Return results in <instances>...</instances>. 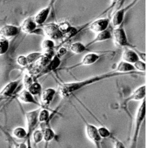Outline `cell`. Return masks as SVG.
<instances>
[{
	"label": "cell",
	"instance_id": "obj_10",
	"mask_svg": "<svg viewBox=\"0 0 146 148\" xmlns=\"http://www.w3.org/2000/svg\"><path fill=\"white\" fill-rule=\"evenodd\" d=\"M20 31V27L14 25H5L0 29V35L5 38H10L18 35Z\"/></svg>",
	"mask_w": 146,
	"mask_h": 148
},
{
	"label": "cell",
	"instance_id": "obj_6",
	"mask_svg": "<svg viewBox=\"0 0 146 148\" xmlns=\"http://www.w3.org/2000/svg\"><path fill=\"white\" fill-rule=\"evenodd\" d=\"M41 109L27 112L26 113V119L28 126V136L33 133L34 130L37 125L39 121V114Z\"/></svg>",
	"mask_w": 146,
	"mask_h": 148
},
{
	"label": "cell",
	"instance_id": "obj_26",
	"mask_svg": "<svg viewBox=\"0 0 146 148\" xmlns=\"http://www.w3.org/2000/svg\"><path fill=\"white\" fill-rule=\"evenodd\" d=\"M55 46V43L53 40H51L49 38H46L44 40L42 43V47L44 51L53 50Z\"/></svg>",
	"mask_w": 146,
	"mask_h": 148
},
{
	"label": "cell",
	"instance_id": "obj_2",
	"mask_svg": "<svg viewBox=\"0 0 146 148\" xmlns=\"http://www.w3.org/2000/svg\"><path fill=\"white\" fill-rule=\"evenodd\" d=\"M146 118V98L143 99L140 104V106L136 111L135 119V126H134V132L133 133V137L131 143V148H135L136 145L139 133L141 130L142 123H143L145 119Z\"/></svg>",
	"mask_w": 146,
	"mask_h": 148
},
{
	"label": "cell",
	"instance_id": "obj_33",
	"mask_svg": "<svg viewBox=\"0 0 146 148\" xmlns=\"http://www.w3.org/2000/svg\"><path fill=\"white\" fill-rule=\"evenodd\" d=\"M66 51H67V50H66V48L63 47V48H61V49L58 50L57 54L56 55L58 57L62 56H63V55H64L65 54H66Z\"/></svg>",
	"mask_w": 146,
	"mask_h": 148
},
{
	"label": "cell",
	"instance_id": "obj_24",
	"mask_svg": "<svg viewBox=\"0 0 146 148\" xmlns=\"http://www.w3.org/2000/svg\"><path fill=\"white\" fill-rule=\"evenodd\" d=\"M43 134H44V140L46 142H50L52 141L55 136V133L54 131L50 128L47 127L43 131Z\"/></svg>",
	"mask_w": 146,
	"mask_h": 148
},
{
	"label": "cell",
	"instance_id": "obj_17",
	"mask_svg": "<svg viewBox=\"0 0 146 148\" xmlns=\"http://www.w3.org/2000/svg\"><path fill=\"white\" fill-rule=\"evenodd\" d=\"M18 98L21 102L25 103H32L39 105L35 99H34V96L26 89L23 90L20 94L18 95Z\"/></svg>",
	"mask_w": 146,
	"mask_h": 148
},
{
	"label": "cell",
	"instance_id": "obj_7",
	"mask_svg": "<svg viewBox=\"0 0 146 148\" xmlns=\"http://www.w3.org/2000/svg\"><path fill=\"white\" fill-rule=\"evenodd\" d=\"M110 21L107 18H101L94 21L90 25V29L92 32L99 33L107 30Z\"/></svg>",
	"mask_w": 146,
	"mask_h": 148
},
{
	"label": "cell",
	"instance_id": "obj_21",
	"mask_svg": "<svg viewBox=\"0 0 146 148\" xmlns=\"http://www.w3.org/2000/svg\"><path fill=\"white\" fill-rule=\"evenodd\" d=\"M26 90H28L33 96H36L41 93L42 86L41 84L38 83H33Z\"/></svg>",
	"mask_w": 146,
	"mask_h": 148
},
{
	"label": "cell",
	"instance_id": "obj_29",
	"mask_svg": "<svg viewBox=\"0 0 146 148\" xmlns=\"http://www.w3.org/2000/svg\"><path fill=\"white\" fill-rule=\"evenodd\" d=\"M133 65L135 69L137 70L138 72H140L142 73L146 72V64L145 62L139 60L135 63H134Z\"/></svg>",
	"mask_w": 146,
	"mask_h": 148
},
{
	"label": "cell",
	"instance_id": "obj_1",
	"mask_svg": "<svg viewBox=\"0 0 146 148\" xmlns=\"http://www.w3.org/2000/svg\"><path fill=\"white\" fill-rule=\"evenodd\" d=\"M129 74L121 73L116 69L107 72L103 74L91 77L90 78L77 82H68L61 84L59 87V93L63 98H68L74 92L79 91L81 89L86 88L90 85L95 84L102 80L116 77L126 75Z\"/></svg>",
	"mask_w": 146,
	"mask_h": 148
},
{
	"label": "cell",
	"instance_id": "obj_30",
	"mask_svg": "<svg viewBox=\"0 0 146 148\" xmlns=\"http://www.w3.org/2000/svg\"><path fill=\"white\" fill-rule=\"evenodd\" d=\"M98 131L99 134L102 138H107L111 136V132L110 131L105 127H100L98 128Z\"/></svg>",
	"mask_w": 146,
	"mask_h": 148
},
{
	"label": "cell",
	"instance_id": "obj_31",
	"mask_svg": "<svg viewBox=\"0 0 146 148\" xmlns=\"http://www.w3.org/2000/svg\"><path fill=\"white\" fill-rule=\"evenodd\" d=\"M33 83V80L32 77H31V75L28 74H25L24 78V84L25 89H28Z\"/></svg>",
	"mask_w": 146,
	"mask_h": 148
},
{
	"label": "cell",
	"instance_id": "obj_16",
	"mask_svg": "<svg viewBox=\"0 0 146 148\" xmlns=\"http://www.w3.org/2000/svg\"><path fill=\"white\" fill-rule=\"evenodd\" d=\"M112 38V34L111 31L109 30H104L103 31H102L101 32L98 33L96 37L91 41L90 43H89L88 45H86V47H88L91 45H94L98 42H103L107 40H110Z\"/></svg>",
	"mask_w": 146,
	"mask_h": 148
},
{
	"label": "cell",
	"instance_id": "obj_4",
	"mask_svg": "<svg viewBox=\"0 0 146 148\" xmlns=\"http://www.w3.org/2000/svg\"><path fill=\"white\" fill-rule=\"evenodd\" d=\"M43 31L47 38L51 40H59L63 37V34L60 29L58 24L55 23H51L46 25Z\"/></svg>",
	"mask_w": 146,
	"mask_h": 148
},
{
	"label": "cell",
	"instance_id": "obj_13",
	"mask_svg": "<svg viewBox=\"0 0 146 148\" xmlns=\"http://www.w3.org/2000/svg\"><path fill=\"white\" fill-rule=\"evenodd\" d=\"M122 59L125 62L134 64L140 60V58L137 53L134 50L125 48L122 54Z\"/></svg>",
	"mask_w": 146,
	"mask_h": 148
},
{
	"label": "cell",
	"instance_id": "obj_9",
	"mask_svg": "<svg viewBox=\"0 0 146 148\" xmlns=\"http://www.w3.org/2000/svg\"><path fill=\"white\" fill-rule=\"evenodd\" d=\"M100 56L96 53H87L84 55L80 63L76 64L73 67H71L70 69H74L76 67H79L81 66H90L96 63V62L100 59Z\"/></svg>",
	"mask_w": 146,
	"mask_h": 148
},
{
	"label": "cell",
	"instance_id": "obj_14",
	"mask_svg": "<svg viewBox=\"0 0 146 148\" xmlns=\"http://www.w3.org/2000/svg\"><path fill=\"white\" fill-rule=\"evenodd\" d=\"M37 24L32 18H28L23 21L20 26V31L25 34H31L35 31Z\"/></svg>",
	"mask_w": 146,
	"mask_h": 148
},
{
	"label": "cell",
	"instance_id": "obj_32",
	"mask_svg": "<svg viewBox=\"0 0 146 148\" xmlns=\"http://www.w3.org/2000/svg\"><path fill=\"white\" fill-rule=\"evenodd\" d=\"M17 62H18V64L20 65V66H23V67H25V66L29 65V64L28 62V61H27L26 56H23V55L19 56L18 58Z\"/></svg>",
	"mask_w": 146,
	"mask_h": 148
},
{
	"label": "cell",
	"instance_id": "obj_5",
	"mask_svg": "<svg viewBox=\"0 0 146 148\" xmlns=\"http://www.w3.org/2000/svg\"><path fill=\"white\" fill-rule=\"evenodd\" d=\"M112 37H113V38L116 44L119 46H131V45H130V43L128 42L125 31L123 27H120V26L116 27V29L113 30Z\"/></svg>",
	"mask_w": 146,
	"mask_h": 148
},
{
	"label": "cell",
	"instance_id": "obj_34",
	"mask_svg": "<svg viewBox=\"0 0 146 148\" xmlns=\"http://www.w3.org/2000/svg\"><path fill=\"white\" fill-rule=\"evenodd\" d=\"M113 1H118V0H113Z\"/></svg>",
	"mask_w": 146,
	"mask_h": 148
},
{
	"label": "cell",
	"instance_id": "obj_23",
	"mask_svg": "<svg viewBox=\"0 0 146 148\" xmlns=\"http://www.w3.org/2000/svg\"><path fill=\"white\" fill-rule=\"evenodd\" d=\"M9 41L5 37L0 38V55H4L9 49Z\"/></svg>",
	"mask_w": 146,
	"mask_h": 148
},
{
	"label": "cell",
	"instance_id": "obj_19",
	"mask_svg": "<svg viewBox=\"0 0 146 148\" xmlns=\"http://www.w3.org/2000/svg\"><path fill=\"white\" fill-rule=\"evenodd\" d=\"M125 11L126 9L123 8L120 10H118L114 14L111 20L112 25L114 27H119L122 24L124 19Z\"/></svg>",
	"mask_w": 146,
	"mask_h": 148
},
{
	"label": "cell",
	"instance_id": "obj_15",
	"mask_svg": "<svg viewBox=\"0 0 146 148\" xmlns=\"http://www.w3.org/2000/svg\"><path fill=\"white\" fill-rule=\"evenodd\" d=\"M56 91L53 88H48L45 90L41 94L42 103L46 106H49L53 101L55 96Z\"/></svg>",
	"mask_w": 146,
	"mask_h": 148
},
{
	"label": "cell",
	"instance_id": "obj_25",
	"mask_svg": "<svg viewBox=\"0 0 146 148\" xmlns=\"http://www.w3.org/2000/svg\"><path fill=\"white\" fill-rule=\"evenodd\" d=\"M50 117V112L46 109H40L39 114V121L40 123H45L47 122Z\"/></svg>",
	"mask_w": 146,
	"mask_h": 148
},
{
	"label": "cell",
	"instance_id": "obj_20",
	"mask_svg": "<svg viewBox=\"0 0 146 148\" xmlns=\"http://www.w3.org/2000/svg\"><path fill=\"white\" fill-rule=\"evenodd\" d=\"M87 47L86 45L81 42H75L71 45L69 49L71 51L75 54H80L84 52L86 50Z\"/></svg>",
	"mask_w": 146,
	"mask_h": 148
},
{
	"label": "cell",
	"instance_id": "obj_8",
	"mask_svg": "<svg viewBox=\"0 0 146 148\" xmlns=\"http://www.w3.org/2000/svg\"><path fill=\"white\" fill-rule=\"evenodd\" d=\"M116 70L121 73H125V74H142V73L136 71V69H135L133 64H131L130 63L126 62L124 61H121L116 66Z\"/></svg>",
	"mask_w": 146,
	"mask_h": 148
},
{
	"label": "cell",
	"instance_id": "obj_12",
	"mask_svg": "<svg viewBox=\"0 0 146 148\" xmlns=\"http://www.w3.org/2000/svg\"><path fill=\"white\" fill-rule=\"evenodd\" d=\"M20 82V80H18L14 82H12L10 83L7 84L1 91L0 98L3 99V98H7L10 96L15 91V90L18 86Z\"/></svg>",
	"mask_w": 146,
	"mask_h": 148
},
{
	"label": "cell",
	"instance_id": "obj_18",
	"mask_svg": "<svg viewBox=\"0 0 146 148\" xmlns=\"http://www.w3.org/2000/svg\"><path fill=\"white\" fill-rule=\"evenodd\" d=\"M51 11V7H46L45 8L41 10L36 15L34 18L37 25H41L45 22Z\"/></svg>",
	"mask_w": 146,
	"mask_h": 148
},
{
	"label": "cell",
	"instance_id": "obj_11",
	"mask_svg": "<svg viewBox=\"0 0 146 148\" xmlns=\"http://www.w3.org/2000/svg\"><path fill=\"white\" fill-rule=\"evenodd\" d=\"M146 85H142L138 87L132 93L131 95L126 99L127 102L131 101H142L146 98Z\"/></svg>",
	"mask_w": 146,
	"mask_h": 148
},
{
	"label": "cell",
	"instance_id": "obj_28",
	"mask_svg": "<svg viewBox=\"0 0 146 148\" xmlns=\"http://www.w3.org/2000/svg\"><path fill=\"white\" fill-rule=\"evenodd\" d=\"M42 54V53H32L27 55L26 58L29 64H32L33 63L35 62L40 58Z\"/></svg>",
	"mask_w": 146,
	"mask_h": 148
},
{
	"label": "cell",
	"instance_id": "obj_27",
	"mask_svg": "<svg viewBox=\"0 0 146 148\" xmlns=\"http://www.w3.org/2000/svg\"><path fill=\"white\" fill-rule=\"evenodd\" d=\"M33 137L34 142L36 144L40 143L42 140H44L43 131L38 130L34 131L33 133Z\"/></svg>",
	"mask_w": 146,
	"mask_h": 148
},
{
	"label": "cell",
	"instance_id": "obj_22",
	"mask_svg": "<svg viewBox=\"0 0 146 148\" xmlns=\"http://www.w3.org/2000/svg\"><path fill=\"white\" fill-rule=\"evenodd\" d=\"M13 134L15 138L18 139H24L28 136V132L25 129L21 127H18L13 131Z\"/></svg>",
	"mask_w": 146,
	"mask_h": 148
},
{
	"label": "cell",
	"instance_id": "obj_3",
	"mask_svg": "<svg viewBox=\"0 0 146 148\" xmlns=\"http://www.w3.org/2000/svg\"><path fill=\"white\" fill-rule=\"evenodd\" d=\"M85 123L86 133L87 137L96 145V147L100 148L102 138L99 134L98 128L93 125Z\"/></svg>",
	"mask_w": 146,
	"mask_h": 148
}]
</instances>
